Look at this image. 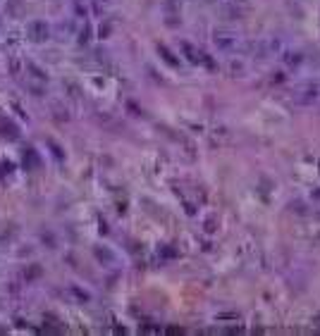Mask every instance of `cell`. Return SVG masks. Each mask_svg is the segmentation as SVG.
I'll use <instances>...</instances> for the list:
<instances>
[{
    "label": "cell",
    "mask_w": 320,
    "mask_h": 336,
    "mask_svg": "<svg viewBox=\"0 0 320 336\" xmlns=\"http://www.w3.org/2000/svg\"><path fill=\"white\" fill-rule=\"evenodd\" d=\"M24 69H27V74L34 79V81H38V83H43V81H48V74L38 67V64H34V62H24Z\"/></svg>",
    "instance_id": "cell-8"
},
{
    "label": "cell",
    "mask_w": 320,
    "mask_h": 336,
    "mask_svg": "<svg viewBox=\"0 0 320 336\" xmlns=\"http://www.w3.org/2000/svg\"><path fill=\"white\" fill-rule=\"evenodd\" d=\"M179 48H182L184 57H186V60H189L191 64H199V62L203 60V53H201V50H199L196 46H191V43H186V41H184V43H182Z\"/></svg>",
    "instance_id": "cell-7"
},
{
    "label": "cell",
    "mask_w": 320,
    "mask_h": 336,
    "mask_svg": "<svg viewBox=\"0 0 320 336\" xmlns=\"http://www.w3.org/2000/svg\"><path fill=\"white\" fill-rule=\"evenodd\" d=\"M70 289H72V293H74V296H77V298H82V300H89V293H86V291H79V289H77V286H70Z\"/></svg>",
    "instance_id": "cell-11"
},
{
    "label": "cell",
    "mask_w": 320,
    "mask_h": 336,
    "mask_svg": "<svg viewBox=\"0 0 320 336\" xmlns=\"http://www.w3.org/2000/svg\"><path fill=\"white\" fill-rule=\"evenodd\" d=\"M213 43L222 53H237V50H241V36L237 31H232V29H215L213 31Z\"/></svg>",
    "instance_id": "cell-2"
},
{
    "label": "cell",
    "mask_w": 320,
    "mask_h": 336,
    "mask_svg": "<svg viewBox=\"0 0 320 336\" xmlns=\"http://www.w3.org/2000/svg\"><path fill=\"white\" fill-rule=\"evenodd\" d=\"M27 36L31 43H46L50 38V27L46 22H41V19H34V22L27 24Z\"/></svg>",
    "instance_id": "cell-4"
},
{
    "label": "cell",
    "mask_w": 320,
    "mask_h": 336,
    "mask_svg": "<svg viewBox=\"0 0 320 336\" xmlns=\"http://www.w3.org/2000/svg\"><path fill=\"white\" fill-rule=\"evenodd\" d=\"M89 34H91V31H89V27H84V31L79 34V36H82L79 41H82V43H86V41H89Z\"/></svg>",
    "instance_id": "cell-12"
},
{
    "label": "cell",
    "mask_w": 320,
    "mask_h": 336,
    "mask_svg": "<svg viewBox=\"0 0 320 336\" xmlns=\"http://www.w3.org/2000/svg\"><path fill=\"white\" fill-rule=\"evenodd\" d=\"M284 48H287V41L282 36H266L248 43L246 53L256 60H268V57H280L284 53Z\"/></svg>",
    "instance_id": "cell-1"
},
{
    "label": "cell",
    "mask_w": 320,
    "mask_h": 336,
    "mask_svg": "<svg viewBox=\"0 0 320 336\" xmlns=\"http://www.w3.org/2000/svg\"><path fill=\"white\" fill-rule=\"evenodd\" d=\"M96 3H105V0H96Z\"/></svg>",
    "instance_id": "cell-13"
},
{
    "label": "cell",
    "mask_w": 320,
    "mask_h": 336,
    "mask_svg": "<svg viewBox=\"0 0 320 336\" xmlns=\"http://www.w3.org/2000/svg\"><path fill=\"white\" fill-rule=\"evenodd\" d=\"M320 100V83H303L294 91V103L296 105H315Z\"/></svg>",
    "instance_id": "cell-3"
},
{
    "label": "cell",
    "mask_w": 320,
    "mask_h": 336,
    "mask_svg": "<svg viewBox=\"0 0 320 336\" xmlns=\"http://www.w3.org/2000/svg\"><path fill=\"white\" fill-rule=\"evenodd\" d=\"M0 129H3V131H5V134H3V136H10V138H17V129L12 127V124H5V122H3V124H0Z\"/></svg>",
    "instance_id": "cell-9"
},
{
    "label": "cell",
    "mask_w": 320,
    "mask_h": 336,
    "mask_svg": "<svg viewBox=\"0 0 320 336\" xmlns=\"http://www.w3.org/2000/svg\"><path fill=\"white\" fill-rule=\"evenodd\" d=\"M160 53H163L165 62H170V64H172V67H177V64H179V62H177V60H174V57H172V53H170V50H167V48H165V46H160Z\"/></svg>",
    "instance_id": "cell-10"
},
{
    "label": "cell",
    "mask_w": 320,
    "mask_h": 336,
    "mask_svg": "<svg viewBox=\"0 0 320 336\" xmlns=\"http://www.w3.org/2000/svg\"><path fill=\"white\" fill-rule=\"evenodd\" d=\"M280 60H282V64H287V67H299V64L303 62V53L301 50H294V48H284V53L280 55Z\"/></svg>",
    "instance_id": "cell-6"
},
{
    "label": "cell",
    "mask_w": 320,
    "mask_h": 336,
    "mask_svg": "<svg viewBox=\"0 0 320 336\" xmlns=\"http://www.w3.org/2000/svg\"><path fill=\"white\" fill-rule=\"evenodd\" d=\"M93 255H96V260H98L103 267H110V270H112V267H117V265H119V258L112 253L110 248H105V245L93 248Z\"/></svg>",
    "instance_id": "cell-5"
}]
</instances>
